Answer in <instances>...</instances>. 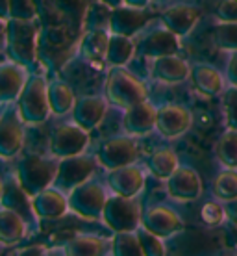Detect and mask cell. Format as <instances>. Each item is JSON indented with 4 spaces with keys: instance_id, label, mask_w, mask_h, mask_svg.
Instances as JSON below:
<instances>
[{
    "instance_id": "obj_1",
    "label": "cell",
    "mask_w": 237,
    "mask_h": 256,
    "mask_svg": "<svg viewBox=\"0 0 237 256\" xmlns=\"http://www.w3.org/2000/svg\"><path fill=\"white\" fill-rule=\"evenodd\" d=\"M104 95L111 106L126 110L148 98L147 84L139 80L126 67H111L104 84Z\"/></svg>"
},
{
    "instance_id": "obj_2",
    "label": "cell",
    "mask_w": 237,
    "mask_h": 256,
    "mask_svg": "<svg viewBox=\"0 0 237 256\" xmlns=\"http://www.w3.org/2000/svg\"><path fill=\"white\" fill-rule=\"evenodd\" d=\"M59 160L56 156L43 154H26L17 166V182L28 197L43 192L45 188L54 186L58 174Z\"/></svg>"
},
{
    "instance_id": "obj_3",
    "label": "cell",
    "mask_w": 237,
    "mask_h": 256,
    "mask_svg": "<svg viewBox=\"0 0 237 256\" xmlns=\"http://www.w3.org/2000/svg\"><path fill=\"white\" fill-rule=\"evenodd\" d=\"M17 112L24 124H43L52 116L48 102V80L43 74H30L17 98Z\"/></svg>"
},
{
    "instance_id": "obj_4",
    "label": "cell",
    "mask_w": 237,
    "mask_h": 256,
    "mask_svg": "<svg viewBox=\"0 0 237 256\" xmlns=\"http://www.w3.org/2000/svg\"><path fill=\"white\" fill-rule=\"evenodd\" d=\"M109 193L111 192L108 190V186L93 176L67 193L69 210L85 221H100Z\"/></svg>"
},
{
    "instance_id": "obj_5",
    "label": "cell",
    "mask_w": 237,
    "mask_h": 256,
    "mask_svg": "<svg viewBox=\"0 0 237 256\" xmlns=\"http://www.w3.org/2000/svg\"><path fill=\"white\" fill-rule=\"evenodd\" d=\"M39 24L37 20H7V46L9 60L32 67L37 60Z\"/></svg>"
},
{
    "instance_id": "obj_6",
    "label": "cell",
    "mask_w": 237,
    "mask_h": 256,
    "mask_svg": "<svg viewBox=\"0 0 237 256\" xmlns=\"http://www.w3.org/2000/svg\"><path fill=\"white\" fill-rule=\"evenodd\" d=\"M135 48L137 56H143L147 60H156L169 54L180 52V38L167 28L160 19L154 22H148L141 32L135 36Z\"/></svg>"
},
{
    "instance_id": "obj_7",
    "label": "cell",
    "mask_w": 237,
    "mask_h": 256,
    "mask_svg": "<svg viewBox=\"0 0 237 256\" xmlns=\"http://www.w3.org/2000/svg\"><path fill=\"white\" fill-rule=\"evenodd\" d=\"M143 206L139 197H122L109 193L102 210V221L111 232L135 230L141 224Z\"/></svg>"
},
{
    "instance_id": "obj_8",
    "label": "cell",
    "mask_w": 237,
    "mask_h": 256,
    "mask_svg": "<svg viewBox=\"0 0 237 256\" xmlns=\"http://www.w3.org/2000/svg\"><path fill=\"white\" fill-rule=\"evenodd\" d=\"M95 156L96 160H98V166L102 167L104 171L134 164L141 156L139 138H134V136L130 134L109 138V140L100 143V147L95 152Z\"/></svg>"
},
{
    "instance_id": "obj_9",
    "label": "cell",
    "mask_w": 237,
    "mask_h": 256,
    "mask_svg": "<svg viewBox=\"0 0 237 256\" xmlns=\"http://www.w3.org/2000/svg\"><path fill=\"white\" fill-rule=\"evenodd\" d=\"M98 160L95 154H89L87 150L82 154H74V156H67L61 158L58 164V174L54 180V186L69 193L72 188L83 184L85 180L95 176L96 169H98Z\"/></svg>"
},
{
    "instance_id": "obj_10",
    "label": "cell",
    "mask_w": 237,
    "mask_h": 256,
    "mask_svg": "<svg viewBox=\"0 0 237 256\" xmlns=\"http://www.w3.org/2000/svg\"><path fill=\"white\" fill-rule=\"evenodd\" d=\"M89 134L91 132L83 130L74 121L61 122V124H58V126L52 130L48 150L58 160L67 158V156H74V154H82L89 147L91 143Z\"/></svg>"
},
{
    "instance_id": "obj_11",
    "label": "cell",
    "mask_w": 237,
    "mask_h": 256,
    "mask_svg": "<svg viewBox=\"0 0 237 256\" xmlns=\"http://www.w3.org/2000/svg\"><path fill=\"white\" fill-rule=\"evenodd\" d=\"M193 114L184 104L169 102L158 108L156 114V132L167 141L180 140L191 130Z\"/></svg>"
},
{
    "instance_id": "obj_12",
    "label": "cell",
    "mask_w": 237,
    "mask_h": 256,
    "mask_svg": "<svg viewBox=\"0 0 237 256\" xmlns=\"http://www.w3.org/2000/svg\"><path fill=\"white\" fill-rule=\"evenodd\" d=\"M147 167L139 162L109 169L106 174V186L111 193L122 197H139L147 184Z\"/></svg>"
},
{
    "instance_id": "obj_13",
    "label": "cell",
    "mask_w": 237,
    "mask_h": 256,
    "mask_svg": "<svg viewBox=\"0 0 237 256\" xmlns=\"http://www.w3.org/2000/svg\"><path fill=\"white\" fill-rule=\"evenodd\" d=\"M141 224L147 230L154 232L156 236L163 238V240H169L184 230V219L178 214V210L165 202H156V204L147 206L143 210Z\"/></svg>"
},
{
    "instance_id": "obj_14",
    "label": "cell",
    "mask_w": 237,
    "mask_h": 256,
    "mask_svg": "<svg viewBox=\"0 0 237 256\" xmlns=\"http://www.w3.org/2000/svg\"><path fill=\"white\" fill-rule=\"evenodd\" d=\"M167 195L176 202H191L202 197L204 184L199 171L191 166H182L165 180Z\"/></svg>"
},
{
    "instance_id": "obj_15",
    "label": "cell",
    "mask_w": 237,
    "mask_h": 256,
    "mask_svg": "<svg viewBox=\"0 0 237 256\" xmlns=\"http://www.w3.org/2000/svg\"><path fill=\"white\" fill-rule=\"evenodd\" d=\"M191 76V64L180 54L150 60V78L161 86H180Z\"/></svg>"
},
{
    "instance_id": "obj_16",
    "label": "cell",
    "mask_w": 237,
    "mask_h": 256,
    "mask_svg": "<svg viewBox=\"0 0 237 256\" xmlns=\"http://www.w3.org/2000/svg\"><path fill=\"white\" fill-rule=\"evenodd\" d=\"M111 104L108 102L106 95H83L76 98V104L72 108V121L80 124L83 130L93 132L104 122L108 110Z\"/></svg>"
},
{
    "instance_id": "obj_17",
    "label": "cell",
    "mask_w": 237,
    "mask_h": 256,
    "mask_svg": "<svg viewBox=\"0 0 237 256\" xmlns=\"http://www.w3.org/2000/svg\"><path fill=\"white\" fill-rule=\"evenodd\" d=\"M32 202L33 216L37 219H46V221H54V219H61L69 214V197L63 190L58 186H48L43 192L35 193L30 197Z\"/></svg>"
},
{
    "instance_id": "obj_18",
    "label": "cell",
    "mask_w": 237,
    "mask_h": 256,
    "mask_svg": "<svg viewBox=\"0 0 237 256\" xmlns=\"http://www.w3.org/2000/svg\"><path fill=\"white\" fill-rule=\"evenodd\" d=\"M156 114H158V106L150 102L148 98L126 108L122 117L124 134H130L139 140L150 136L156 130Z\"/></svg>"
},
{
    "instance_id": "obj_19",
    "label": "cell",
    "mask_w": 237,
    "mask_h": 256,
    "mask_svg": "<svg viewBox=\"0 0 237 256\" xmlns=\"http://www.w3.org/2000/svg\"><path fill=\"white\" fill-rule=\"evenodd\" d=\"M28 78H30V67L15 60L0 64V104L17 102Z\"/></svg>"
},
{
    "instance_id": "obj_20",
    "label": "cell",
    "mask_w": 237,
    "mask_h": 256,
    "mask_svg": "<svg viewBox=\"0 0 237 256\" xmlns=\"http://www.w3.org/2000/svg\"><path fill=\"white\" fill-rule=\"evenodd\" d=\"M193 84V90L199 95L206 96V98H215L221 96L223 91L226 90V76L221 70L212 64L206 62H197L191 64V76H189Z\"/></svg>"
},
{
    "instance_id": "obj_21",
    "label": "cell",
    "mask_w": 237,
    "mask_h": 256,
    "mask_svg": "<svg viewBox=\"0 0 237 256\" xmlns=\"http://www.w3.org/2000/svg\"><path fill=\"white\" fill-rule=\"evenodd\" d=\"M200 17V10L193 4H173L161 12L160 20L180 39H184L197 28Z\"/></svg>"
},
{
    "instance_id": "obj_22",
    "label": "cell",
    "mask_w": 237,
    "mask_h": 256,
    "mask_svg": "<svg viewBox=\"0 0 237 256\" xmlns=\"http://www.w3.org/2000/svg\"><path fill=\"white\" fill-rule=\"evenodd\" d=\"M148 22L150 20H148L147 10H139V8L122 4V6L111 10L108 19V28L109 32L113 34H122V36H128V38H135Z\"/></svg>"
},
{
    "instance_id": "obj_23",
    "label": "cell",
    "mask_w": 237,
    "mask_h": 256,
    "mask_svg": "<svg viewBox=\"0 0 237 256\" xmlns=\"http://www.w3.org/2000/svg\"><path fill=\"white\" fill-rule=\"evenodd\" d=\"M24 122L19 112L6 114L0 119V158H15L24 147Z\"/></svg>"
},
{
    "instance_id": "obj_24",
    "label": "cell",
    "mask_w": 237,
    "mask_h": 256,
    "mask_svg": "<svg viewBox=\"0 0 237 256\" xmlns=\"http://www.w3.org/2000/svg\"><path fill=\"white\" fill-rule=\"evenodd\" d=\"M28 234V219L15 208H0V245H17Z\"/></svg>"
},
{
    "instance_id": "obj_25",
    "label": "cell",
    "mask_w": 237,
    "mask_h": 256,
    "mask_svg": "<svg viewBox=\"0 0 237 256\" xmlns=\"http://www.w3.org/2000/svg\"><path fill=\"white\" fill-rule=\"evenodd\" d=\"M109 43V28L108 26H96L82 38L80 43V56L93 65L106 64V52Z\"/></svg>"
},
{
    "instance_id": "obj_26",
    "label": "cell",
    "mask_w": 237,
    "mask_h": 256,
    "mask_svg": "<svg viewBox=\"0 0 237 256\" xmlns=\"http://www.w3.org/2000/svg\"><path fill=\"white\" fill-rule=\"evenodd\" d=\"M137 56L135 48V39L122 36V34L109 32L108 52H106V65L108 69L111 67H128Z\"/></svg>"
},
{
    "instance_id": "obj_27",
    "label": "cell",
    "mask_w": 237,
    "mask_h": 256,
    "mask_svg": "<svg viewBox=\"0 0 237 256\" xmlns=\"http://www.w3.org/2000/svg\"><path fill=\"white\" fill-rule=\"evenodd\" d=\"M65 254L74 256H95L111 252V240H104L95 234H76L61 247Z\"/></svg>"
},
{
    "instance_id": "obj_28",
    "label": "cell",
    "mask_w": 237,
    "mask_h": 256,
    "mask_svg": "<svg viewBox=\"0 0 237 256\" xmlns=\"http://www.w3.org/2000/svg\"><path fill=\"white\" fill-rule=\"evenodd\" d=\"M145 167L154 178L165 182L180 167V158L173 147H160L148 156Z\"/></svg>"
},
{
    "instance_id": "obj_29",
    "label": "cell",
    "mask_w": 237,
    "mask_h": 256,
    "mask_svg": "<svg viewBox=\"0 0 237 256\" xmlns=\"http://www.w3.org/2000/svg\"><path fill=\"white\" fill-rule=\"evenodd\" d=\"M78 96L74 95V90L63 80H52L48 82V102H50L52 116L63 117L71 114Z\"/></svg>"
},
{
    "instance_id": "obj_30",
    "label": "cell",
    "mask_w": 237,
    "mask_h": 256,
    "mask_svg": "<svg viewBox=\"0 0 237 256\" xmlns=\"http://www.w3.org/2000/svg\"><path fill=\"white\" fill-rule=\"evenodd\" d=\"M215 158L223 167L237 169V130L226 128L215 143Z\"/></svg>"
},
{
    "instance_id": "obj_31",
    "label": "cell",
    "mask_w": 237,
    "mask_h": 256,
    "mask_svg": "<svg viewBox=\"0 0 237 256\" xmlns=\"http://www.w3.org/2000/svg\"><path fill=\"white\" fill-rule=\"evenodd\" d=\"M213 197L221 202H230L237 198V169L223 167V171L213 178Z\"/></svg>"
},
{
    "instance_id": "obj_32",
    "label": "cell",
    "mask_w": 237,
    "mask_h": 256,
    "mask_svg": "<svg viewBox=\"0 0 237 256\" xmlns=\"http://www.w3.org/2000/svg\"><path fill=\"white\" fill-rule=\"evenodd\" d=\"M111 254H117V256L143 254L139 240H137V232L135 230L113 232V238H111Z\"/></svg>"
},
{
    "instance_id": "obj_33",
    "label": "cell",
    "mask_w": 237,
    "mask_h": 256,
    "mask_svg": "<svg viewBox=\"0 0 237 256\" xmlns=\"http://www.w3.org/2000/svg\"><path fill=\"white\" fill-rule=\"evenodd\" d=\"M213 45L221 52H236L237 50V22H221L219 20L213 30Z\"/></svg>"
},
{
    "instance_id": "obj_34",
    "label": "cell",
    "mask_w": 237,
    "mask_h": 256,
    "mask_svg": "<svg viewBox=\"0 0 237 256\" xmlns=\"http://www.w3.org/2000/svg\"><path fill=\"white\" fill-rule=\"evenodd\" d=\"M135 232H137V240H139V245H141V252L145 256H163L167 252V245L163 238L147 230L143 224H139L135 228Z\"/></svg>"
},
{
    "instance_id": "obj_35",
    "label": "cell",
    "mask_w": 237,
    "mask_h": 256,
    "mask_svg": "<svg viewBox=\"0 0 237 256\" xmlns=\"http://www.w3.org/2000/svg\"><path fill=\"white\" fill-rule=\"evenodd\" d=\"M200 219L206 226H221L228 221V216H226V208L225 202L221 200H210L206 202L202 208H200Z\"/></svg>"
},
{
    "instance_id": "obj_36",
    "label": "cell",
    "mask_w": 237,
    "mask_h": 256,
    "mask_svg": "<svg viewBox=\"0 0 237 256\" xmlns=\"http://www.w3.org/2000/svg\"><path fill=\"white\" fill-rule=\"evenodd\" d=\"M221 96H223V116H225L226 128L237 130V88L226 86Z\"/></svg>"
},
{
    "instance_id": "obj_37",
    "label": "cell",
    "mask_w": 237,
    "mask_h": 256,
    "mask_svg": "<svg viewBox=\"0 0 237 256\" xmlns=\"http://www.w3.org/2000/svg\"><path fill=\"white\" fill-rule=\"evenodd\" d=\"M39 12L33 0H9V19L37 20Z\"/></svg>"
},
{
    "instance_id": "obj_38",
    "label": "cell",
    "mask_w": 237,
    "mask_h": 256,
    "mask_svg": "<svg viewBox=\"0 0 237 256\" xmlns=\"http://www.w3.org/2000/svg\"><path fill=\"white\" fill-rule=\"evenodd\" d=\"M215 17L221 22H237V0H219Z\"/></svg>"
},
{
    "instance_id": "obj_39",
    "label": "cell",
    "mask_w": 237,
    "mask_h": 256,
    "mask_svg": "<svg viewBox=\"0 0 237 256\" xmlns=\"http://www.w3.org/2000/svg\"><path fill=\"white\" fill-rule=\"evenodd\" d=\"M225 76H226V84H228V86H236L237 88V50L228 54Z\"/></svg>"
},
{
    "instance_id": "obj_40",
    "label": "cell",
    "mask_w": 237,
    "mask_h": 256,
    "mask_svg": "<svg viewBox=\"0 0 237 256\" xmlns=\"http://www.w3.org/2000/svg\"><path fill=\"white\" fill-rule=\"evenodd\" d=\"M225 208H226L228 221L237 228V198L236 200H230V202H225Z\"/></svg>"
},
{
    "instance_id": "obj_41",
    "label": "cell",
    "mask_w": 237,
    "mask_h": 256,
    "mask_svg": "<svg viewBox=\"0 0 237 256\" xmlns=\"http://www.w3.org/2000/svg\"><path fill=\"white\" fill-rule=\"evenodd\" d=\"M7 46V20L0 17V52H6Z\"/></svg>"
},
{
    "instance_id": "obj_42",
    "label": "cell",
    "mask_w": 237,
    "mask_h": 256,
    "mask_svg": "<svg viewBox=\"0 0 237 256\" xmlns=\"http://www.w3.org/2000/svg\"><path fill=\"white\" fill-rule=\"evenodd\" d=\"M124 4L132 8H139V10H147L152 4V0H124Z\"/></svg>"
},
{
    "instance_id": "obj_43",
    "label": "cell",
    "mask_w": 237,
    "mask_h": 256,
    "mask_svg": "<svg viewBox=\"0 0 237 256\" xmlns=\"http://www.w3.org/2000/svg\"><path fill=\"white\" fill-rule=\"evenodd\" d=\"M0 17L9 20V0H0Z\"/></svg>"
},
{
    "instance_id": "obj_44",
    "label": "cell",
    "mask_w": 237,
    "mask_h": 256,
    "mask_svg": "<svg viewBox=\"0 0 237 256\" xmlns=\"http://www.w3.org/2000/svg\"><path fill=\"white\" fill-rule=\"evenodd\" d=\"M19 252H22V254H26V252H48V249H46L45 245H33V247H24V249H20Z\"/></svg>"
},
{
    "instance_id": "obj_45",
    "label": "cell",
    "mask_w": 237,
    "mask_h": 256,
    "mask_svg": "<svg viewBox=\"0 0 237 256\" xmlns=\"http://www.w3.org/2000/svg\"><path fill=\"white\" fill-rule=\"evenodd\" d=\"M100 4H104L106 8H109V10H113V8H119L124 4V0H98Z\"/></svg>"
},
{
    "instance_id": "obj_46",
    "label": "cell",
    "mask_w": 237,
    "mask_h": 256,
    "mask_svg": "<svg viewBox=\"0 0 237 256\" xmlns=\"http://www.w3.org/2000/svg\"><path fill=\"white\" fill-rule=\"evenodd\" d=\"M4 193H6V186H4V182L0 178V204H2V200H4Z\"/></svg>"
},
{
    "instance_id": "obj_47",
    "label": "cell",
    "mask_w": 237,
    "mask_h": 256,
    "mask_svg": "<svg viewBox=\"0 0 237 256\" xmlns=\"http://www.w3.org/2000/svg\"><path fill=\"white\" fill-rule=\"evenodd\" d=\"M167 2H171V0H152V4H167Z\"/></svg>"
},
{
    "instance_id": "obj_48",
    "label": "cell",
    "mask_w": 237,
    "mask_h": 256,
    "mask_svg": "<svg viewBox=\"0 0 237 256\" xmlns=\"http://www.w3.org/2000/svg\"><path fill=\"white\" fill-rule=\"evenodd\" d=\"M236 250H237V249H236Z\"/></svg>"
}]
</instances>
